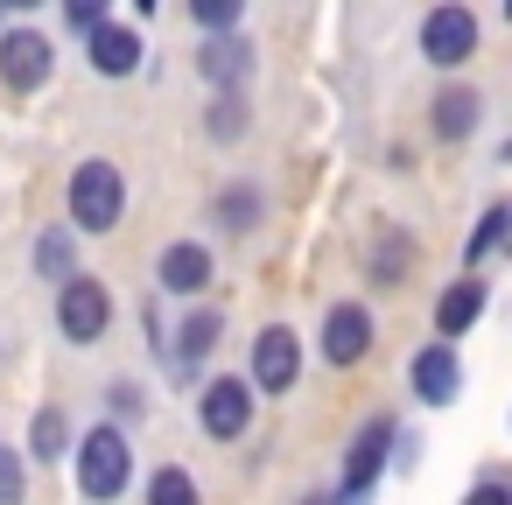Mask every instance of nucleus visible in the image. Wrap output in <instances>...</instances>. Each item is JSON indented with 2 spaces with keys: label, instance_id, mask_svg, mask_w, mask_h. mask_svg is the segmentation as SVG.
Returning <instances> with one entry per match:
<instances>
[{
  "label": "nucleus",
  "instance_id": "obj_1",
  "mask_svg": "<svg viewBox=\"0 0 512 505\" xmlns=\"http://www.w3.org/2000/svg\"><path fill=\"white\" fill-rule=\"evenodd\" d=\"M71 463H78V491H85L92 505H113V498L134 484V435L113 428V421H99V428H85V435L71 442Z\"/></svg>",
  "mask_w": 512,
  "mask_h": 505
},
{
  "label": "nucleus",
  "instance_id": "obj_2",
  "mask_svg": "<svg viewBox=\"0 0 512 505\" xmlns=\"http://www.w3.org/2000/svg\"><path fill=\"white\" fill-rule=\"evenodd\" d=\"M393 442H400V421H393V414H365L358 435L344 442V470H337V491H330L323 505H365V498L379 491L386 463H393Z\"/></svg>",
  "mask_w": 512,
  "mask_h": 505
},
{
  "label": "nucleus",
  "instance_id": "obj_3",
  "mask_svg": "<svg viewBox=\"0 0 512 505\" xmlns=\"http://www.w3.org/2000/svg\"><path fill=\"white\" fill-rule=\"evenodd\" d=\"M64 204H71V232H113L120 218H127V176H120V162H106V155H85L78 169H71V190H64Z\"/></svg>",
  "mask_w": 512,
  "mask_h": 505
},
{
  "label": "nucleus",
  "instance_id": "obj_4",
  "mask_svg": "<svg viewBox=\"0 0 512 505\" xmlns=\"http://www.w3.org/2000/svg\"><path fill=\"white\" fill-rule=\"evenodd\" d=\"M106 330H113V288L92 281V274H71L57 288V337L78 344V351H92Z\"/></svg>",
  "mask_w": 512,
  "mask_h": 505
},
{
  "label": "nucleus",
  "instance_id": "obj_5",
  "mask_svg": "<svg viewBox=\"0 0 512 505\" xmlns=\"http://www.w3.org/2000/svg\"><path fill=\"white\" fill-rule=\"evenodd\" d=\"M246 386H253V400H288V393L302 386V337H295L288 323H267V330L253 337V372H246Z\"/></svg>",
  "mask_w": 512,
  "mask_h": 505
},
{
  "label": "nucleus",
  "instance_id": "obj_6",
  "mask_svg": "<svg viewBox=\"0 0 512 505\" xmlns=\"http://www.w3.org/2000/svg\"><path fill=\"white\" fill-rule=\"evenodd\" d=\"M477 15L463 8V0H442V8H428L421 15V57L435 64V71H456V64H470L477 57Z\"/></svg>",
  "mask_w": 512,
  "mask_h": 505
},
{
  "label": "nucleus",
  "instance_id": "obj_7",
  "mask_svg": "<svg viewBox=\"0 0 512 505\" xmlns=\"http://www.w3.org/2000/svg\"><path fill=\"white\" fill-rule=\"evenodd\" d=\"M253 414H260V400H253V386H246L239 372L204 379V393H197V421H204L211 442H239V435L253 428Z\"/></svg>",
  "mask_w": 512,
  "mask_h": 505
},
{
  "label": "nucleus",
  "instance_id": "obj_8",
  "mask_svg": "<svg viewBox=\"0 0 512 505\" xmlns=\"http://www.w3.org/2000/svg\"><path fill=\"white\" fill-rule=\"evenodd\" d=\"M57 71V43L43 29H0V85L8 92H43Z\"/></svg>",
  "mask_w": 512,
  "mask_h": 505
},
{
  "label": "nucleus",
  "instance_id": "obj_9",
  "mask_svg": "<svg viewBox=\"0 0 512 505\" xmlns=\"http://www.w3.org/2000/svg\"><path fill=\"white\" fill-rule=\"evenodd\" d=\"M372 337H379V323H372L365 302H330V309H323V337H316V351H323V365L351 372V365H365Z\"/></svg>",
  "mask_w": 512,
  "mask_h": 505
},
{
  "label": "nucleus",
  "instance_id": "obj_10",
  "mask_svg": "<svg viewBox=\"0 0 512 505\" xmlns=\"http://www.w3.org/2000/svg\"><path fill=\"white\" fill-rule=\"evenodd\" d=\"M211 281H218V260H211L204 239H169V246H162V260H155V288H162V295L197 302Z\"/></svg>",
  "mask_w": 512,
  "mask_h": 505
},
{
  "label": "nucleus",
  "instance_id": "obj_11",
  "mask_svg": "<svg viewBox=\"0 0 512 505\" xmlns=\"http://www.w3.org/2000/svg\"><path fill=\"white\" fill-rule=\"evenodd\" d=\"M218 337H225V309H218V302H197V309L176 323V344H162V365L190 379V372H204V365H211Z\"/></svg>",
  "mask_w": 512,
  "mask_h": 505
},
{
  "label": "nucleus",
  "instance_id": "obj_12",
  "mask_svg": "<svg viewBox=\"0 0 512 505\" xmlns=\"http://www.w3.org/2000/svg\"><path fill=\"white\" fill-rule=\"evenodd\" d=\"M407 386H414L421 407H456L463 400V358H456V344H421L407 358Z\"/></svg>",
  "mask_w": 512,
  "mask_h": 505
},
{
  "label": "nucleus",
  "instance_id": "obj_13",
  "mask_svg": "<svg viewBox=\"0 0 512 505\" xmlns=\"http://www.w3.org/2000/svg\"><path fill=\"white\" fill-rule=\"evenodd\" d=\"M85 57H92V71H99V78H134V71H141V57H148V43H141V29H134V22H99V29L85 36Z\"/></svg>",
  "mask_w": 512,
  "mask_h": 505
},
{
  "label": "nucleus",
  "instance_id": "obj_14",
  "mask_svg": "<svg viewBox=\"0 0 512 505\" xmlns=\"http://www.w3.org/2000/svg\"><path fill=\"white\" fill-rule=\"evenodd\" d=\"M484 302H491V281H484V274H463V281H449V288L435 295V344H456V337H470V323L484 316Z\"/></svg>",
  "mask_w": 512,
  "mask_h": 505
},
{
  "label": "nucleus",
  "instance_id": "obj_15",
  "mask_svg": "<svg viewBox=\"0 0 512 505\" xmlns=\"http://www.w3.org/2000/svg\"><path fill=\"white\" fill-rule=\"evenodd\" d=\"M253 43L246 36H204V50H197V71L211 78V92H246L253 85Z\"/></svg>",
  "mask_w": 512,
  "mask_h": 505
},
{
  "label": "nucleus",
  "instance_id": "obj_16",
  "mask_svg": "<svg viewBox=\"0 0 512 505\" xmlns=\"http://www.w3.org/2000/svg\"><path fill=\"white\" fill-rule=\"evenodd\" d=\"M428 127H435V141H470L484 127V92L477 85H442L435 106H428Z\"/></svg>",
  "mask_w": 512,
  "mask_h": 505
},
{
  "label": "nucleus",
  "instance_id": "obj_17",
  "mask_svg": "<svg viewBox=\"0 0 512 505\" xmlns=\"http://www.w3.org/2000/svg\"><path fill=\"white\" fill-rule=\"evenodd\" d=\"M211 218H218V232H232V239H246V232H260V218H267V197H260V183H225L218 190V204H211Z\"/></svg>",
  "mask_w": 512,
  "mask_h": 505
},
{
  "label": "nucleus",
  "instance_id": "obj_18",
  "mask_svg": "<svg viewBox=\"0 0 512 505\" xmlns=\"http://www.w3.org/2000/svg\"><path fill=\"white\" fill-rule=\"evenodd\" d=\"M407 267H414V239H407L400 225H379V239H372V253H365V281H372V288H400Z\"/></svg>",
  "mask_w": 512,
  "mask_h": 505
},
{
  "label": "nucleus",
  "instance_id": "obj_19",
  "mask_svg": "<svg viewBox=\"0 0 512 505\" xmlns=\"http://www.w3.org/2000/svg\"><path fill=\"white\" fill-rule=\"evenodd\" d=\"M71 442H78L71 414H64V407H36L29 442H22V463H64V456H71Z\"/></svg>",
  "mask_w": 512,
  "mask_h": 505
},
{
  "label": "nucleus",
  "instance_id": "obj_20",
  "mask_svg": "<svg viewBox=\"0 0 512 505\" xmlns=\"http://www.w3.org/2000/svg\"><path fill=\"white\" fill-rule=\"evenodd\" d=\"M36 274L57 281V288L78 274V232H71V225H43V239H36Z\"/></svg>",
  "mask_w": 512,
  "mask_h": 505
},
{
  "label": "nucleus",
  "instance_id": "obj_21",
  "mask_svg": "<svg viewBox=\"0 0 512 505\" xmlns=\"http://www.w3.org/2000/svg\"><path fill=\"white\" fill-rule=\"evenodd\" d=\"M505 225H512V211H505V204H484V218H477L470 239H463V274H477V267L505 246Z\"/></svg>",
  "mask_w": 512,
  "mask_h": 505
},
{
  "label": "nucleus",
  "instance_id": "obj_22",
  "mask_svg": "<svg viewBox=\"0 0 512 505\" xmlns=\"http://www.w3.org/2000/svg\"><path fill=\"white\" fill-rule=\"evenodd\" d=\"M246 127H253V106H246V92H218V99H211V113H204V134L225 148V141H246Z\"/></svg>",
  "mask_w": 512,
  "mask_h": 505
},
{
  "label": "nucleus",
  "instance_id": "obj_23",
  "mask_svg": "<svg viewBox=\"0 0 512 505\" xmlns=\"http://www.w3.org/2000/svg\"><path fill=\"white\" fill-rule=\"evenodd\" d=\"M148 505H204V491L183 463H155L148 470Z\"/></svg>",
  "mask_w": 512,
  "mask_h": 505
},
{
  "label": "nucleus",
  "instance_id": "obj_24",
  "mask_svg": "<svg viewBox=\"0 0 512 505\" xmlns=\"http://www.w3.org/2000/svg\"><path fill=\"white\" fill-rule=\"evenodd\" d=\"M190 22H197L204 36H239L246 0H190Z\"/></svg>",
  "mask_w": 512,
  "mask_h": 505
},
{
  "label": "nucleus",
  "instance_id": "obj_25",
  "mask_svg": "<svg viewBox=\"0 0 512 505\" xmlns=\"http://www.w3.org/2000/svg\"><path fill=\"white\" fill-rule=\"evenodd\" d=\"M29 498V463L15 442H0V505H22Z\"/></svg>",
  "mask_w": 512,
  "mask_h": 505
},
{
  "label": "nucleus",
  "instance_id": "obj_26",
  "mask_svg": "<svg viewBox=\"0 0 512 505\" xmlns=\"http://www.w3.org/2000/svg\"><path fill=\"white\" fill-rule=\"evenodd\" d=\"M106 407H113V428H127V421L148 414V393H141L134 379H113V386H106Z\"/></svg>",
  "mask_w": 512,
  "mask_h": 505
},
{
  "label": "nucleus",
  "instance_id": "obj_27",
  "mask_svg": "<svg viewBox=\"0 0 512 505\" xmlns=\"http://www.w3.org/2000/svg\"><path fill=\"white\" fill-rule=\"evenodd\" d=\"M463 505H512V484H505V477H477V484L463 491Z\"/></svg>",
  "mask_w": 512,
  "mask_h": 505
},
{
  "label": "nucleus",
  "instance_id": "obj_28",
  "mask_svg": "<svg viewBox=\"0 0 512 505\" xmlns=\"http://www.w3.org/2000/svg\"><path fill=\"white\" fill-rule=\"evenodd\" d=\"M64 22H71L78 36H92V29H99V22H113V15L99 8V0H71V8H64Z\"/></svg>",
  "mask_w": 512,
  "mask_h": 505
},
{
  "label": "nucleus",
  "instance_id": "obj_29",
  "mask_svg": "<svg viewBox=\"0 0 512 505\" xmlns=\"http://www.w3.org/2000/svg\"><path fill=\"white\" fill-rule=\"evenodd\" d=\"M302 505H323V498H302Z\"/></svg>",
  "mask_w": 512,
  "mask_h": 505
},
{
  "label": "nucleus",
  "instance_id": "obj_30",
  "mask_svg": "<svg viewBox=\"0 0 512 505\" xmlns=\"http://www.w3.org/2000/svg\"><path fill=\"white\" fill-rule=\"evenodd\" d=\"M0 29H8V15H0Z\"/></svg>",
  "mask_w": 512,
  "mask_h": 505
}]
</instances>
